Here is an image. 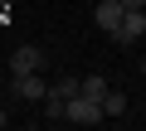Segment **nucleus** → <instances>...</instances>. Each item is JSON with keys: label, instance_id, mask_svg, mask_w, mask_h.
Returning <instances> with one entry per match:
<instances>
[{"label": "nucleus", "instance_id": "f257e3e1", "mask_svg": "<svg viewBox=\"0 0 146 131\" xmlns=\"http://www.w3.org/2000/svg\"><path fill=\"white\" fill-rule=\"evenodd\" d=\"M63 121H73V126H98V121H107V117H102V107H98L93 97L73 92V97H63Z\"/></svg>", "mask_w": 146, "mask_h": 131}, {"label": "nucleus", "instance_id": "f03ea898", "mask_svg": "<svg viewBox=\"0 0 146 131\" xmlns=\"http://www.w3.org/2000/svg\"><path fill=\"white\" fill-rule=\"evenodd\" d=\"M10 92H15V97H25V102H44L49 83L39 78V68H34V73H10Z\"/></svg>", "mask_w": 146, "mask_h": 131}, {"label": "nucleus", "instance_id": "7ed1b4c3", "mask_svg": "<svg viewBox=\"0 0 146 131\" xmlns=\"http://www.w3.org/2000/svg\"><path fill=\"white\" fill-rule=\"evenodd\" d=\"M34 68H44V53H39L34 44H20V49L10 53V73H34Z\"/></svg>", "mask_w": 146, "mask_h": 131}, {"label": "nucleus", "instance_id": "20e7f679", "mask_svg": "<svg viewBox=\"0 0 146 131\" xmlns=\"http://www.w3.org/2000/svg\"><path fill=\"white\" fill-rule=\"evenodd\" d=\"M122 24V0H98V29H117Z\"/></svg>", "mask_w": 146, "mask_h": 131}, {"label": "nucleus", "instance_id": "39448f33", "mask_svg": "<svg viewBox=\"0 0 146 131\" xmlns=\"http://www.w3.org/2000/svg\"><path fill=\"white\" fill-rule=\"evenodd\" d=\"M98 107H102V117H127V92H112V88H107V92L98 97Z\"/></svg>", "mask_w": 146, "mask_h": 131}, {"label": "nucleus", "instance_id": "423d86ee", "mask_svg": "<svg viewBox=\"0 0 146 131\" xmlns=\"http://www.w3.org/2000/svg\"><path fill=\"white\" fill-rule=\"evenodd\" d=\"M78 92H83V97H93V102H98V97H102V92H107V78H98V73H93V78H78Z\"/></svg>", "mask_w": 146, "mask_h": 131}, {"label": "nucleus", "instance_id": "0eeeda50", "mask_svg": "<svg viewBox=\"0 0 146 131\" xmlns=\"http://www.w3.org/2000/svg\"><path fill=\"white\" fill-rule=\"evenodd\" d=\"M49 92H54V97H73V92H78V78H58Z\"/></svg>", "mask_w": 146, "mask_h": 131}, {"label": "nucleus", "instance_id": "6e6552de", "mask_svg": "<svg viewBox=\"0 0 146 131\" xmlns=\"http://www.w3.org/2000/svg\"><path fill=\"white\" fill-rule=\"evenodd\" d=\"M44 107H49V121H63V97H54V92H44Z\"/></svg>", "mask_w": 146, "mask_h": 131}, {"label": "nucleus", "instance_id": "1a4fd4ad", "mask_svg": "<svg viewBox=\"0 0 146 131\" xmlns=\"http://www.w3.org/2000/svg\"><path fill=\"white\" fill-rule=\"evenodd\" d=\"M122 10H146V0H122Z\"/></svg>", "mask_w": 146, "mask_h": 131}, {"label": "nucleus", "instance_id": "9d476101", "mask_svg": "<svg viewBox=\"0 0 146 131\" xmlns=\"http://www.w3.org/2000/svg\"><path fill=\"white\" fill-rule=\"evenodd\" d=\"M5 121H10V117H5V107H0V131H5Z\"/></svg>", "mask_w": 146, "mask_h": 131}, {"label": "nucleus", "instance_id": "9b49d317", "mask_svg": "<svg viewBox=\"0 0 146 131\" xmlns=\"http://www.w3.org/2000/svg\"><path fill=\"white\" fill-rule=\"evenodd\" d=\"M136 68H141V78H146V58H141V63H136Z\"/></svg>", "mask_w": 146, "mask_h": 131}]
</instances>
